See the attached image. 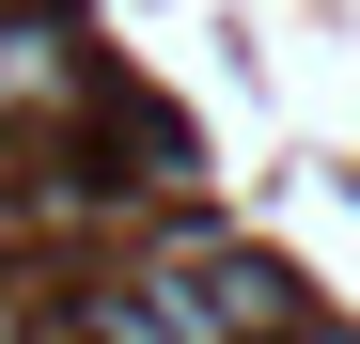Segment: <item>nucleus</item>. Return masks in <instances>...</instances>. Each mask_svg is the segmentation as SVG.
<instances>
[{
    "label": "nucleus",
    "mask_w": 360,
    "mask_h": 344,
    "mask_svg": "<svg viewBox=\"0 0 360 344\" xmlns=\"http://www.w3.org/2000/svg\"><path fill=\"white\" fill-rule=\"evenodd\" d=\"M0 16H16V0H0Z\"/></svg>",
    "instance_id": "f257e3e1"
}]
</instances>
